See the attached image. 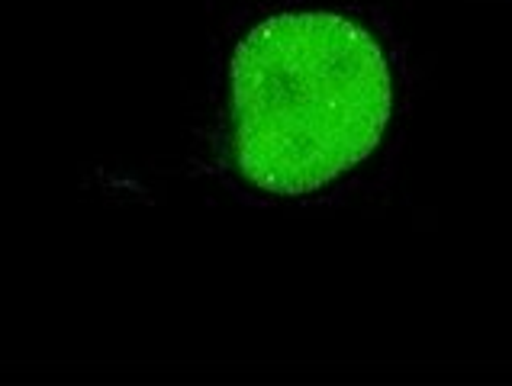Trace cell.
Wrapping results in <instances>:
<instances>
[{"label": "cell", "mask_w": 512, "mask_h": 386, "mask_svg": "<svg viewBox=\"0 0 512 386\" xmlns=\"http://www.w3.org/2000/svg\"><path fill=\"white\" fill-rule=\"evenodd\" d=\"M229 103L242 181L300 200L377 152L397 91L390 58L368 26L332 10H284L239 39Z\"/></svg>", "instance_id": "1"}]
</instances>
